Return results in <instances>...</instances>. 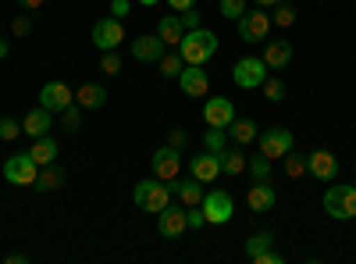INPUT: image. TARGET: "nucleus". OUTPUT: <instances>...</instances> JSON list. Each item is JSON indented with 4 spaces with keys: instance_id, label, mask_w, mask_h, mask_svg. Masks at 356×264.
I'll use <instances>...</instances> for the list:
<instances>
[{
    "instance_id": "nucleus-24",
    "label": "nucleus",
    "mask_w": 356,
    "mask_h": 264,
    "mask_svg": "<svg viewBox=\"0 0 356 264\" xmlns=\"http://www.w3.org/2000/svg\"><path fill=\"white\" fill-rule=\"evenodd\" d=\"M157 36L164 40V47H178V43H182V36H186L182 18H178V15H164L157 22Z\"/></svg>"
},
{
    "instance_id": "nucleus-27",
    "label": "nucleus",
    "mask_w": 356,
    "mask_h": 264,
    "mask_svg": "<svg viewBox=\"0 0 356 264\" xmlns=\"http://www.w3.org/2000/svg\"><path fill=\"white\" fill-rule=\"evenodd\" d=\"M36 193H54L57 186H65V168H57V164H43V171L36 175Z\"/></svg>"
},
{
    "instance_id": "nucleus-23",
    "label": "nucleus",
    "mask_w": 356,
    "mask_h": 264,
    "mask_svg": "<svg viewBox=\"0 0 356 264\" xmlns=\"http://www.w3.org/2000/svg\"><path fill=\"white\" fill-rule=\"evenodd\" d=\"M218 161H221V175H243L246 171V154L239 150V143H228L225 150L218 154Z\"/></svg>"
},
{
    "instance_id": "nucleus-49",
    "label": "nucleus",
    "mask_w": 356,
    "mask_h": 264,
    "mask_svg": "<svg viewBox=\"0 0 356 264\" xmlns=\"http://www.w3.org/2000/svg\"><path fill=\"white\" fill-rule=\"evenodd\" d=\"M139 4H143V8H157V4H161V0H139Z\"/></svg>"
},
{
    "instance_id": "nucleus-36",
    "label": "nucleus",
    "mask_w": 356,
    "mask_h": 264,
    "mask_svg": "<svg viewBox=\"0 0 356 264\" xmlns=\"http://www.w3.org/2000/svg\"><path fill=\"white\" fill-rule=\"evenodd\" d=\"M271 22H275V25H282V29H289V25L296 22V8L289 4V0H282V4H275V15H271Z\"/></svg>"
},
{
    "instance_id": "nucleus-18",
    "label": "nucleus",
    "mask_w": 356,
    "mask_h": 264,
    "mask_svg": "<svg viewBox=\"0 0 356 264\" xmlns=\"http://www.w3.org/2000/svg\"><path fill=\"white\" fill-rule=\"evenodd\" d=\"M264 65L267 68H289L292 65V40H267L264 43Z\"/></svg>"
},
{
    "instance_id": "nucleus-33",
    "label": "nucleus",
    "mask_w": 356,
    "mask_h": 264,
    "mask_svg": "<svg viewBox=\"0 0 356 264\" xmlns=\"http://www.w3.org/2000/svg\"><path fill=\"white\" fill-rule=\"evenodd\" d=\"M282 161H285L289 179H300V175H307V157H303V154H292V150H289Z\"/></svg>"
},
{
    "instance_id": "nucleus-19",
    "label": "nucleus",
    "mask_w": 356,
    "mask_h": 264,
    "mask_svg": "<svg viewBox=\"0 0 356 264\" xmlns=\"http://www.w3.org/2000/svg\"><path fill=\"white\" fill-rule=\"evenodd\" d=\"M189 171H193V179H200V183H214L221 175V161H218V154L203 150V154H196L189 161Z\"/></svg>"
},
{
    "instance_id": "nucleus-34",
    "label": "nucleus",
    "mask_w": 356,
    "mask_h": 264,
    "mask_svg": "<svg viewBox=\"0 0 356 264\" xmlns=\"http://www.w3.org/2000/svg\"><path fill=\"white\" fill-rule=\"evenodd\" d=\"M218 4H221V18L228 22H239L246 15V0H218Z\"/></svg>"
},
{
    "instance_id": "nucleus-47",
    "label": "nucleus",
    "mask_w": 356,
    "mask_h": 264,
    "mask_svg": "<svg viewBox=\"0 0 356 264\" xmlns=\"http://www.w3.org/2000/svg\"><path fill=\"white\" fill-rule=\"evenodd\" d=\"M25 261H29L25 254H8V264H25Z\"/></svg>"
},
{
    "instance_id": "nucleus-20",
    "label": "nucleus",
    "mask_w": 356,
    "mask_h": 264,
    "mask_svg": "<svg viewBox=\"0 0 356 264\" xmlns=\"http://www.w3.org/2000/svg\"><path fill=\"white\" fill-rule=\"evenodd\" d=\"M164 40L154 33V36H139V40H132V57H136V61H161V57H164Z\"/></svg>"
},
{
    "instance_id": "nucleus-13",
    "label": "nucleus",
    "mask_w": 356,
    "mask_h": 264,
    "mask_svg": "<svg viewBox=\"0 0 356 264\" xmlns=\"http://www.w3.org/2000/svg\"><path fill=\"white\" fill-rule=\"evenodd\" d=\"M157 228L164 240H178L182 232L189 228V218H186V208H175V203H168V208L157 215Z\"/></svg>"
},
{
    "instance_id": "nucleus-41",
    "label": "nucleus",
    "mask_w": 356,
    "mask_h": 264,
    "mask_svg": "<svg viewBox=\"0 0 356 264\" xmlns=\"http://www.w3.org/2000/svg\"><path fill=\"white\" fill-rule=\"evenodd\" d=\"M282 261H285V257H282V254H275V250H264V254H257V257H253V264H282Z\"/></svg>"
},
{
    "instance_id": "nucleus-45",
    "label": "nucleus",
    "mask_w": 356,
    "mask_h": 264,
    "mask_svg": "<svg viewBox=\"0 0 356 264\" xmlns=\"http://www.w3.org/2000/svg\"><path fill=\"white\" fill-rule=\"evenodd\" d=\"M18 4H22V8L29 11V15H36V11L43 8V0H18Z\"/></svg>"
},
{
    "instance_id": "nucleus-48",
    "label": "nucleus",
    "mask_w": 356,
    "mask_h": 264,
    "mask_svg": "<svg viewBox=\"0 0 356 264\" xmlns=\"http://www.w3.org/2000/svg\"><path fill=\"white\" fill-rule=\"evenodd\" d=\"M8 50H11V47H8V40H0V61L8 57Z\"/></svg>"
},
{
    "instance_id": "nucleus-5",
    "label": "nucleus",
    "mask_w": 356,
    "mask_h": 264,
    "mask_svg": "<svg viewBox=\"0 0 356 264\" xmlns=\"http://www.w3.org/2000/svg\"><path fill=\"white\" fill-rule=\"evenodd\" d=\"M232 79L239 90H257V86H264V79H267L264 57H239V61L232 65Z\"/></svg>"
},
{
    "instance_id": "nucleus-1",
    "label": "nucleus",
    "mask_w": 356,
    "mask_h": 264,
    "mask_svg": "<svg viewBox=\"0 0 356 264\" xmlns=\"http://www.w3.org/2000/svg\"><path fill=\"white\" fill-rule=\"evenodd\" d=\"M178 54H182L186 65H207L211 57L218 54V36L211 33V29H189V33L182 36V43H178Z\"/></svg>"
},
{
    "instance_id": "nucleus-31",
    "label": "nucleus",
    "mask_w": 356,
    "mask_h": 264,
    "mask_svg": "<svg viewBox=\"0 0 356 264\" xmlns=\"http://www.w3.org/2000/svg\"><path fill=\"white\" fill-rule=\"evenodd\" d=\"M61 129H65L68 136H75V132L82 129V107H79V104H68V107L61 111Z\"/></svg>"
},
{
    "instance_id": "nucleus-10",
    "label": "nucleus",
    "mask_w": 356,
    "mask_h": 264,
    "mask_svg": "<svg viewBox=\"0 0 356 264\" xmlns=\"http://www.w3.org/2000/svg\"><path fill=\"white\" fill-rule=\"evenodd\" d=\"M154 175L161 183H171V179H178L182 175V150L178 146H161V150L154 154Z\"/></svg>"
},
{
    "instance_id": "nucleus-25",
    "label": "nucleus",
    "mask_w": 356,
    "mask_h": 264,
    "mask_svg": "<svg viewBox=\"0 0 356 264\" xmlns=\"http://www.w3.org/2000/svg\"><path fill=\"white\" fill-rule=\"evenodd\" d=\"M75 104H79L82 111H97V107L107 104V90H104V86H97V82H86V86H79Z\"/></svg>"
},
{
    "instance_id": "nucleus-3",
    "label": "nucleus",
    "mask_w": 356,
    "mask_h": 264,
    "mask_svg": "<svg viewBox=\"0 0 356 264\" xmlns=\"http://www.w3.org/2000/svg\"><path fill=\"white\" fill-rule=\"evenodd\" d=\"M324 211L335 222H349L356 218V186L353 183H335L328 193H324Z\"/></svg>"
},
{
    "instance_id": "nucleus-6",
    "label": "nucleus",
    "mask_w": 356,
    "mask_h": 264,
    "mask_svg": "<svg viewBox=\"0 0 356 264\" xmlns=\"http://www.w3.org/2000/svg\"><path fill=\"white\" fill-rule=\"evenodd\" d=\"M36 175H40V164L29 157V150H25V154H11V157L4 161V179H8L11 186H33Z\"/></svg>"
},
{
    "instance_id": "nucleus-35",
    "label": "nucleus",
    "mask_w": 356,
    "mask_h": 264,
    "mask_svg": "<svg viewBox=\"0 0 356 264\" xmlns=\"http://www.w3.org/2000/svg\"><path fill=\"white\" fill-rule=\"evenodd\" d=\"M264 97L271 100V104L285 100V82H282V79H275V75H267V79H264Z\"/></svg>"
},
{
    "instance_id": "nucleus-12",
    "label": "nucleus",
    "mask_w": 356,
    "mask_h": 264,
    "mask_svg": "<svg viewBox=\"0 0 356 264\" xmlns=\"http://www.w3.org/2000/svg\"><path fill=\"white\" fill-rule=\"evenodd\" d=\"M289 150H292V132H289V129L275 125V129H267V132L260 136V154H264V157L282 161Z\"/></svg>"
},
{
    "instance_id": "nucleus-44",
    "label": "nucleus",
    "mask_w": 356,
    "mask_h": 264,
    "mask_svg": "<svg viewBox=\"0 0 356 264\" xmlns=\"http://www.w3.org/2000/svg\"><path fill=\"white\" fill-rule=\"evenodd\" d=\"M193 4H196V0H168V8H171V11H189Z\"/></svg>"
},
{
    "instance_id": "nucleus-37",
    "label": "nucleus",
    "mask_w": 356,
    "mask_h": 264,
    "mask_svg": "<svg viewBox=\"0 0 356 264\" xmlns=\"http://www.w3.org/2000/svg\"><path fill=\"white\" fill-rule=\"evenodd\" d=\"M18 136H22V122H15L11 114H4V118H0V139L11 143V139H18Z\"/></svg>"
},
{
    "instance_id": "nucleus-21",
    "label": "nucleus",
    "mask_w": 356,
    "mask_h": 264,
    "mask_svg": "<svg viewBox=\"0 0 356 264\" xmlns=\"http://www.w3.org/2000/svg\"><path fill=\"white\" fill-rule=\"evenodd\" d=\"M50 114L54 111H47V107H33V111H29L25 114V118H22V132H29V136H47L50 129H54V118H50Z\"/></svg>"
},
{
    "instance_id": "nucleus-46",
    "label": "nucleus",
    "mask_w": 356,
    "mask_h": 264,
    "mask_svg": "<svg viewBox=\"0 0 356 264\" xmlns=\"http://www.w3.org/2000/svg\"><path fill=\"white\" fill-rule=\"evenodd\" d=\"M253 4H257V8H264V11H267V8H275V4H282V0H253Z\"/></svg>"
},
{
    "instance_id": "nucleus-29",
    "label": "nucleus",
    "mask_w": 356,
    "mask_h": 264,
    "mask_svg": "<svg viewBox=\"0 0 356 264\" xmlns=\"http://www.w3.org/2000/svg\"><path fill=\"white\" fill-rule=\"evenodd\" d=\"M246 171H250V179H253V183H267V179H271V157L253 154V157L246 161Z\"/></svg>"
},
{
    "instance_id": "nucleus-42",
    "label": "nucleus",
    "mask_w": 356,
    "mask_h": 264,
    "mask_svg": "<svg viewBox=\"0 0 356 264\" xmlns=\"http://www.w3.org/2000/svg\"><path fill=\"white\" fill-rule=\"evenodd\" d=\"M11 29H15V36H25L29 29H33V22H29V15H22V18H15V25H11Z\"/></svg>"
},
{
    "instance_id": "nucleus-22",
    "label": "nucleus",
    "mask_w": 356,
    "mask_h": 264,
    "mask_svg": "<svg viewBox=\"0 0 356 264\" xmlns=\"http://www.w3.org/2000/svg\"><path fill=\"white\" fill-rule=\"evenodd\" d=\"M57 150H61V146H57V139L47 132V136H36V139H33V146H29V157L43 168V164H54V161H57Z\"/></svg>"
},
{
    "instance_id": "nucleus-2",
    "label": "nucleus",
    "mask_w": 356,
    "mask_h": 264,
    "mask_svg": "<svg viewBox=\"0 0 356 264\" xmlns=\"http://www.w3.org/2000/svg\"><path fill=\"white\" fill-rule=\"evenodd\" d=\"M132 200H136V208H139V211H146V215H161V211L168 208V203H171V186H168V183H161L157 175H154V183H150V179L136 183Z\"/></svg>"
},
{
    "instance_id": "nucleus-40",
    "label": "nucleus",
    "mask_w": 356,
    "mask_h": 264,
    "mask_svg": "<svg viewBox=\"0 0 356 264\" xmlns=\"http://www.w3.org/2000/svg\"><path fill=\"white\" fill-rule=\"evenodd\" d=\"M129 11H132L129 0H111V18H125Z\"/></svg>"
},
{
    "instance_id": "nucleus-11",
    "label": "nucleus",
    "mask_w": 356,
    "mask_h": 264,
    "mask_svg": "<svg viewBox=\"0 0 356 264\" xmlns=\"http://www.w3.org/2000/svg\"><path fill=\"white\" fill-rule=\"evenodd\" d=\"M122 40H125L122 18H100V22L93 25V47H100V50H118V47H122Z\"/></svg>"
},
{
    "instance_id": "nucleus-14",
    "label": "nucleus",
    "mask_w": 356,
    "mask_h": 264,
    "mask_svg": "<svg viewBox=\"0 0 356 264\" xmlns=\"http://www.w3.org/2000/svg\"><path fill=\"white\" fill-rule=\"evenodd\" d=\"M68 104H75L72 86H65V82H43V90H40V107H47V111H65Z\"/></svg>"
},
{
    "instance_id": "nucleus-17",
    "label": "nucleus",
    "mask_w": 356,
    "mask_h": 264,
    "mask_svg": "<svg viewBox=\"0 0 356 264\" xmlns=\"http://www.w3.org/2000/svg\"><path fill=\"white\" fill-rule=\"evenodd\" d=\"M246 203H250L253 215H267L278 203V193L271 189V183H253L250 193H246Z\"/></svg>"
},
{
    "instance_id": "nucleus-28",
    "label": "nucleus",
    "mask_w": 356,
    "mask_h": 264,
    "mask_svg": "<svg viewBox=\"0 0 356 264\" xmlns=\"http://www.w3.org/2000/svg\"><path fill=\"white\" fill-rule=\"evenodd\" d=\"M157 65H161V75H164V79H178V75H182V68H186V61H182V54H178V47H175L171 54L164 50V57H161Z\"/></svg>"
},
{
    "instance_id": "nucleus-32",
    "label": "nucleus",
    "mask_w": 356,
    "mask_h": 264,
    "mask_svg": "<svg viewBox=\"0 0 356 264\" xmlns=\"http://www.w3.org/2000/svg\"><path fill=\"white\" fill-rule=\"evenodd\" d=\"M271 243H275V236H271V232H257V236H250V240H246V257L253 261L257 254L271 250Z\"/></svg>"
},
{
    "instance_id": "nucleus-30",
    "label": "nucleus",
    "mask_w": 356,
    "mask_h": 264,
    "mask_svg": "<svg viewBox=\"0 0 356 264\" xmlns=\"http://www.w3.org/2000/svg\"><path fill=\"white\" fill-rule=\"evenodd\" d=\"M228 143H232V139H228L225 129H207V132H203V150H211V154H221Z\"/></svg>"
},
{
    "instance_id": "nucleus-4",
    "label": "nucleus",
    "mask_w": 356,
    "mask_h": 264,
    "mask_svg": "<svg viewBox=\"0 0 356 264\" xmlns=\"http://www.w3.org/2000/svg\"><path fill=\"white\" fill-rule=\"evenodd\" d=\"M200 208H203L207 225H225V222H232V215H235V200H232L225 189H211V193L200 200Z\"/></svg>"
},
{
    "instance_id": "nucleus-7",
    "label": "nucleus",
    "mask_w": 356,
    "mask_h": 264,
    "mask_svg": "<svg viewBox=\"0 0 356 264\" xmlns=\"http://www.w3.org/2000/svg\"><path fill=\"white\" fill-rule=\"evenodd\" d=\"M271 15H267L264 8L260 11H246L243 18H239V40L243 43H264L267 40V33H271Z\"/></svg>"
},
{
    "instance_id": "nucleus-43",
    "label": "nucleus",
    "mask_w": 356,
    "mask_h": 264,
    "mask_svg": "<svg viewBox=\"0 0 356 264\" xmlns=\"http://www.w3.org/2000/svg\"><path fill=\"white\" fill-rule=\"evenodd\" d=\"M168 143H171V146H178V150H182V146H186V132H182V129H175V132L168 136Z\"/></svg>"
},
{
    "instance_id": "nucleus-38",
    "label": "nucleus",
    "mask_w": 356,
    "mask_h": 264,
    "mask_svg": "<svg viewBox=\"0 0 356 264\" xmlns=\"http://www.w3.org/2000/svg\"><path fill=\"white\" fill-rule=\"evenodd\" d=\"M100 68H104L107 75H118V72H122V57H118L114 50H104V57H100Z\"/></svg>"
},
{
    "instance_id": "nucleus-26",
    "label": "nucleus",
    "mask_w": 356,
    "mask_h": 264,
    "mask_svg": "<svg viewBox=\"0 0 356 264\" xmlns=\"http://www.w3.org/2000/svg\"><path fill=\"white\" fill-rule=\"evenodd\" d=\"M225 132H228V139H232V143H239V146H250V143L260 136L253 118H235V122H232Z\"/></svg>"
},
{
    "instance_id": "nucleus-16",
    "label": "nucleus",
    "mask_w": 356,
    "mask_h": 264,
    "mask_svg": "<svg viewBox=\"0 0 356 264\" xmlns=\"http://www.w3.org/2000/svg\"><path fill=\"white\" fill-rule=\"evenodd\" d=\"M168 186H171V196H178L182 208H196V203L203 200V183L200 179H182V175H178V179H171Z\"/></svg>"
},
{
    "instance_id": "nucleus-9",
    "label": "nucleus",
    "mask_w": 356,
    "mask_h": 264,
    "mask_svg": "<svg viewBox=\"0 0 356 264\" xmlns=\"http://www.w3.org/2000/svg\"><path fill=\"white\" fill-rule=\"evenodd\" d=\"M203 122H207V129H228L235 122V104L228 97H207Z\"/></svg>"
},
{
    "instance_id": "nucleus-15",
    "label": "nucleus",
    "mask_w": 356,
    "mask_h": 264,
    "mask_svg": "<svg viewBox=\"0 0 356 264\" xmlns=\"http://www.w3.org/2000/svg\"><path fill=\"white\" fill-rule=\"evenodd\" d=\"M178 86H182L186 97H207L211 93V79H207L203 65H186L182 75H178Z\"/></svg>"
},
{
    "instance_id": "nucleus-8",
    "label": "nucleus",
    "mask_w": 356,
    "mask_h": 264,
    "mask_svg": "<svg viewBox=\"0 0 356 264\" xmlns=\"http://www.w3.org/2000/svg\"><path fill=\"white\" fill-rule=\"evenodd\" d=\"M307 171L317 183H335L339 179V157L332 150H324V146H317V150L307 154Z\"/></svg>"
},
{
    "instance_id": "nucleus-39",
    "label": "nucleus",
    "mask_w": 356,
    "mask_h": 264,
    "mask_svg": "<svg viewBox=\"0 0 356 264\" xmlns=\"http://www.w3.org/2000/svg\"><path fill=\"white\" fill-rule=\"evenodd\" d=\"M178 18H182V25H186V33H189V29H200V11H178Z\"/></svg>"
}]
</instances>
